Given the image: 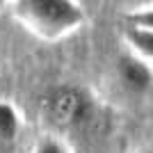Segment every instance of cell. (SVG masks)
Wrapping results in <instances>:
<instances>
[{"mask_svg":"<svg viewBox=\"0 0 153 153\" xmlns=\"http://www.w3.org/2000/svg\"><path fill=\"white\" fill-rule=\"evenodd\" d=\"M9 9L27 32L46 41L69 37L87 23V12L78 0H12Z\"/></svg>","mask_w":153,"mask_h":153,"instance_id":"cell-1","label":"cell"},{"mask_svg":"<svg viewBox=\"0 0 153 153\" xmlns=\"http://www.w3.org/2000/svg\"><path fill=\"white\" fill-rule=\"evenodd\" d=\"M94 110V96L78 85H57L44 98V117L62 130H71V128H80L89 123Z\"/></svg>","mask_w":153,"mask_h":153,"instance_id":"cell-2","label":"cell"},{"mask_svg":"<svg viewBox=\"0 0 153 153\" xmlns=\"http://www.w3.org/2000/svg\"><path fill=\"white\" fill-rule=\"evenodd\" d=\"M117 76L121 80V85L133 94H144L151 89L153 85V66L142 59L140 55H135L133 51L119 57L117 62Z\"/></svg>","mask_w":153,"mask_h":153,"instance_id":"cell-3","label":"cell"},{"mask_svg":"<svg viewBox=\"0 0 153 153\" xmlns=\"http://www.w3.org/2000/svg\"><path fill=\"white\" fill-rule=\"evenodd\" d=\"M123 39H126L128 48H130L135 55H140L142 59H146L153 66V30L151 27L126 23V27H123Z\"/></svg>","mask_w":153,"mask_h":153,"instance_id":"cell-4","label":"cell"},{"mask_svg":"<svg viewBox=\"0 0 153 153\" xmlns=\"http://www.w3.org/2000/svg\"><path fill=\"white\" fill-rule=\"evenodd\" d=\"M21 130V114L16 105L9 101H0V142H14Z\"/></svg>","mask_w":153,"mask_h":153,"instance_id":"cell-5","label":"cell"},{"mask_svg":"<svg viewBox=\"0 0 153 153\" xmlns=\"http://www.w3.org/2000/svg\"><path fill=\"white\" fill-rule=\"evenodd\" d=\"M32 153H71L69 146L64 144L62 140H57V137H41V140L34 144V149H32Z\"/></svg>","mask_w":153,"mask_h":153,"instance_id":"cell-6","label":"cell"},{"mask_svg":"<svg viewBox=\"0 0 153 153\" xmlns=\"http://www.w3.org/2000/svg\"><path fill=\"white\" fill-rule=\"evenodd\" d=\"M126 23L142 25V27H151L153 30V7H144V9H137V12L126 14Z\"/></svg>","mask_w":153,"mask_h":153,"instance_id":"cell-7","label":"cell"},{"mask_svg":"<svg viewBox=\"0 0 153 153\" xmlns=\"http://www.w3.org/2000/svg\"><path fill=\"white\" fill-rule=\"evenodd\" d=\"M12 0H0V7H5V5H9Z\"/></svg>","mask_w":153,"mask_h":153,"instance_id":"cell-8","label":"cell"},{"mask_svg":"<svg viewBox=\"0 0 153 153\" xmlns=\"http://www.w3.org/2000/svg\"><path fill=\"white\" fill-rule=\"evenodd\" d=\"M144 153H153V149H151V151H144Z\"/></svg>","mask_w":153,"mask_h":153,"instance_id":"cell-9","label":"cell"}]
</instances>
